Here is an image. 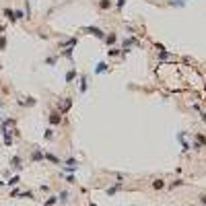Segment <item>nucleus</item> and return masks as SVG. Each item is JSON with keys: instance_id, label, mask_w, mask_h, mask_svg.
Listing matches in <instances>:
<instances>
[{"instance_id": "obj_14", "label": "nucleus", "mask_w": 206, "mask_h": 206, "mask_svg": "<svg viewBox=\"0 0 206 206\" xmlns=\"http://www.w3.org/2000/svg\"><path fill=\"white\" fill-rule=\"evenodd\" d=\"M4 17H6L10 23H17V19H14V10L13 8H4Z\"/></svg>"}, {"instance_id": "obj_5", "label": "nucleus", "mask_w": 206, "mask_h": 206, "mask_svg": "<svg viewBox=\"0 0 206 206\" xmlns=\"http://www.w3.org/2000/svg\"><path fill=\"white\" fill-rule=\"evenodd\" d=\"M70 107H72V99H66V101H60V113H62V116H66Z\"/></svg>"}, {"instance_id": "obj_21", "label": "nucleus", "mask_w": 206, "mask_h": 206, "mask_svg": "<svg viewBox=\"0 0 206 206\" xmlns=\"http://www.w3.org/2000/svg\"><path fill=\"white\" fill-rule=\"evenodd\" d=\"M19 181H21V177H19V175H13V177L8 179L6 184H8V185H17V184H19Z\"/></svg>"}, {"instance_id": "obj_6", "label": "nucleus", "mask_w": 206, "mask_h": 206, "mask_svg": "<svg viewBox=\"0 0 206 206\" xmlns=\"http://www.w3.org/2000/svg\"><path fill=\"white\" fill-rule=\"evenodd\" d=\"M202 146H206V136L198 132V134H196V144H194V149L198 151V149H202Z\"/></svg>"}, {"instance_id": "obj_32", "label": "nucleus", "mask_w": 206, "mask_h": 206, "mask_svg": "<svg viewBox=\"0 0 206 206\" xmlns=\"http://www.w3.org/2000/svg\"><path fill=\"white\" fill-rule=\"evenodd\" d=\"M200 202H202V204H206V194H202V196H200Z\"/></svg>"}, {"instance_id": "obj_1", "label": "nucleus", "mask_w": 206, "mask_h": 206, "mask_svg": "<svg viewBox=\"0 0 206 206\" xmlns=\"http://www.w3.org/2000/svg\"><path fill=\"white\" fill-rule=\"evenodd\" d=\"M81 31H82V33L93 35V37H97V39H103V37H105V31H103L101 27H82Z\"/></svg>"}, {"instance_id": "obj_2", "label": "nucleus", "mask_w": 206, "mask_h": 206, "mask_svg": "<svg viewBox=\"0 0 206 206\" xmlns=\"http://www.w3.org/2000/svg\"><path fill=\"white\" fill-rule=\"evenodd\" d=\"M13 126H17V120H14V117L4 120V122L0 124V134H2V132H8V128H13Z\"/></svg>"}, {"instance_id": "obj_31", "label": "nucleus", "mask_w": 206, "mask_h": 206, "mask_svg": "<svg viewBox=\"0 0 206 206\" xmlns=\"http://www.w3.org/2000/svg\"><path fill=\"white\" fill-rule=\"evenodd\" d=\"M159 58H161V60H167V58H169V54H167V52L161 48V54H159Z\"/></svg>"}, {"instance_id": "obj_15", "label": "nucleus", "mask_w": 206, "mask_h": 206, "mask_svg": "<svg viewBox=\"0 0 206 206\" xmlns=\"http://www.w3.org/2000/svg\"><path fill=\"white\" fill-rule=\"evenodd\" d=\"M165 188V179H155V181H153V190H163Z\"/></svg>"}, {"instance_id": "obj_25", "label": "nucleus", "mask_w": 206, "mask_h": 206, "mask_svg": "<svg viewBox=\"0 0 206 206\" xmlns=\"http://www.w3.org/2000/svg\"><path fill=\"white\" fill-rule=\"evenodd\" d=\"M56 202H58V198H56V196H50V198L46 200V206H54Z\"/></svg>"}, {"instance_id": "obj_12", "label": "nucleus", "mask_w": 206, "mask_h": 206, "mask_svg": "<svg viewBox=\"0 0 206 206\" xmlns=\"http://www.w3.org/2000/svg\"><path fill=\"white\" fill-rule=\"evenodd\" d=\"M78 82H81V85H78V91H81V93H87V89H89V85H87V76L82 74L81 78H78Z\"/></svg>"}, {"instance_id": "obj_24", "label": "nucleus", "mask_w": 206, "mask_h": 206, "mask_svg": "<svg viewBox=\"0 0 206 206\" xmlns=\"http://www.w3.org/2000/svg\"><path fill=\"white\" fill-rule=\"evenodd\" d=\"M169 6H185V0H173L169 2Z\"/></svg>"}, {"instance_id": "obj_28", "label": "nucleus", "mask_w": 206, "mask_h": 206, "mask_svg": "<svg viewBox=\"0 0 206 206\" xmlns=\"http://www.w3.org/2000/svg\"><path fill=\"white\" fill-rule=\"evenodd\" d=\"M116 6H117V10H122L126 6V0H116Z\"/></svg>"}, {"instance_id": "obj_27", "label": "nucleus", "mask_w": 206, "mask_h": 206, "mask_svg": "<svg viewBox=\"0 0 206 206\" xmlns=\"http://www.w3.org/2000/svg\"><path fill=\"white\" fill-rule=\"evenodd\" d=\"M0 50H6V37L0 35Z\"/></svg>"}, {"instance_id": "obj_20", "label": "nucleus", "mask_w": 206, "mask_h": 206, "mask_svg": "<svg viewBox=\"0 0 206 206\" xmlns=\"http://www.w3.org/2000/svg\"><path fill=\"white\" fill-rule=\"evenodd\" d=\"M64 167H78V163H76V159H66V165H64Z\"/></svg>"}, {"instance_id": "obj_26", "label": "nucleus", "mask_w": 206, "mask_h": 206, "mask_svg": "<svg viewBox=\"0 0 206 206\" xmlns=\"http://www.w3.org/2000/svg\"><path fill=\"white\" fill-rule=\"evenodd\" d=\"M43 138H46V140H52V138H54V130H46V134H43Z\"/></svg>"}, {"instance_id": "obj_35", "label": "nucleus", "mask_w": 206, "mask_h": 206, "mask_svg": "<svg viewBox=\"0 0 206 206\" xmlns=\"http://www.w3.org/2000/svg\"><path fill=\"white\" fill-rule=\"evenodd\" d=\"M0 107H2V103H0Z\"/></svg>"}, {"instance_id": "obj_34", "label": "nucleus", "mask_w": 206, "mask_h": 206, "mask_svg": "<svg viewBox=\"0 0 206 206\" xmlns=\"http://www.w3.org/2000/svg\"><path fill=\"white\" fill-rule=\"evenodd\" d=\"M0 120H2V113H0Z\"/></svg>"}, {"instance_id": "obj_7", "label": "nucleus", "mask_w": 206, "mask_h": 206, "mask_svg": "<svg viewBox=\"0 0 206 206\" xmlns=\"http://www.w3.org/2000/svg\"><path fill=\"white\" fill-rule=\"evenodd\" d=\"M103 41H105V46H113L117 41V35H116V31H111V33H107L105 37H103Z\"/></svg>"}, {"instance_id": "obj_18", "label": "nucleus", "mask_w": 206, "mask_h": 206, "mask_svg": "<svg viewBox=\"0 0 206 206\" xmlns=\"http://www.w3.org/2000/svg\"><path fill=\"white\" fill-rule=\"evenodd\" d=\"M56 62H58V56H48V58H46V64H48V66H56Z\"/></svg>"}, {"instance_id": "obj_33", "label": "nucleus", "mask_w": 206, "mask_h": 206, "mask_svg": "<svg viewBox=\"0 0 206 206\" xmlns=\"http://www.w3.org/2000/svg\"><path fill=\"white\" fill-rule=\"evenodd\" d=\"M4 33V25H0V35Z\"/></svg>"}, {"instance_id": "obj_11", "label": "nucleus", "mask_w": 206, "mask_h": 206, "mask_svg": "<svg viewBox=\"0 0 206 206\" xmlns=\"http://www.w3.org/2000/svg\"><path fill=\"white\" fill-rule=\"evenodd\" d=\"M109 70V66H107V62H99L95 66V74H101V72H107Z\"/></svg>"}, {"instance_id": "obj_16", "label": "nucleus", "mask_w": 206, "mask_h": 206, "mask_svg": "<svg viewBox=\"0 0 206 206\" xmlns=\"http://www.w3.org/2000/svg\"><path fill=\"white\" fill-rule=\"evenodd\" d=\"M99 8H101V10H109L111 8V0H99Z\"/></svg>"}, {"instance_id": "obj_23", "label": "nucleus", "mask_w": 206, "mask_h": 206, "mask_svg": "<svg viewBox=\"0 0 206 206\" xmlns=\"http://www.w3.org/2000/svg\"><path fill=\"white\" fill-rule=\"evenodd\" d=\"M179 185H184V181H181V179H173L171 184H169V188L173 190V188H179Z\"/></svg>"}, {"instance_id": "obj_9", "label": "nucleus", "mask_w": 206, "mask_h": 206, "mask_svg": "<svg viewBox=\"0 0 206 206\" xmlns=\"http://www.w3.org/2000/svg\"><path fill=\"white\" fill-rule=\"evenodd\" d=\"M25 99H27V101H17L21 105V107H31V105H35V103H37V99H35V97H25Z\"/></svg>"}, {"instance_id": "obj_17", "label": "nucleus", "mask_w": 206, "mask_h": 206, "mask_svg": "<svg viewBox=\"0 0 206 206\" xmlns=\"http://www.w3.org/2000/svg\"><path fill=\"white\" fill-rule=\"evenodd\" d=\"M14 19H17V21H23V19H25V10H21V8H14Z\"/></svg>"}, {"instance_id": "obj_30", "label": "nucleus", "mask_w": 206, "mask_h": 206, "mask_svg": "<svg viewBox=\"0 0 206 206\" xmlns=\"http://www.w3.org/2000/svg\"><path fill=\"white\" fill-rule=\"evenodd\" d=\"M68 198H70V194H68V192H62V194H60V198H58V200H62V202H66Z\"/></svg>"}, {"instance_id": "obj_36", "label": "nucleus", "mask_w": 206, "mask_h": 206, "mask_svg": "<svg viewBox=\"0 0 206 206\" xmlns=\"http://www.w3.org/2000/svg\"><path fill=\"white\" fill-rule=\"evenodd\" d=\"M91 206H95V204H91Z\"/></svg>"}, {"instance_id": "obj_13", "label": "nucleus", "mask_w": 206, "mask_h": 206, "mask_svg": "<svg viewBox=\"0 0 206 206\" xmlns=\"http://www.w3.org/2000/svg\"><path fill=\"white\" fill-rule=\"evenodd\" d=\"M2 138H4V144H6V146H13V130L2 132Z\"/></svg>"}, {"instance_id": "obj_4", "label": "nucleus", "mask_w": 206, "mask_h": 206, "mask_svg": "<svg viewBox=\"0 0 206 206\" xmlns=\"http://www.w3.org/2000/svg\"><path fill=\"white\" fill-rule=\"evenodd\" d=\"M50 124H54V126H58V124H62V113L60 111H54V113H50L48 116Z\"/></svg>"}, {"instance_id": "obj_10", "label": "nucleus", "mask_w": 206, "mask_h": 206, "mask_svg": "<svg viewBox=\"0 0 206 206\" xmlns=\"http://www.w3.org/2000/svg\"><path fill=\"white\" fill-rule=\"evenodd\" d=\"M43 159H46V161H50V163H54V165H60L62 161L58 157H56V155H52V153H43Z\"/></svg>"}, {"instance_id": "obj_19", "label": "nucleus", "mask_w": 206, "mask_h": 206, "mask_svg": "<svg viewBox=\"0 0 206 206\" xmlns=\"http://www.w3.org/2000/svg\"><path fill=\"white\" fill-rule=\"evenodd\" d=\"M74 78H76V70H74V68H70V70H68V74H66V82L74 81Z\"/></svg>"}, {"instance_id": "obj_29", "label": "nucleus", "mask_w": 206, "mask_h": 206, "mask_svg": "<svg viewBox=\"0 0 206 206\" xmlns=\"http://www.w3.org/2000/svg\"><path fill=\"white\" fill-rule=\"evenodd\" d=\"M107 56H111V58H113V56H120V50H107Z\"/></svg>"}, {"instance_id": "obj_8", "label": "nucleus", "mask_w": 206, "mask_h": 206, "mask_svg": "<svg viewBox=\"0 0 206 206\" xmlns=\"http://www.w3.org/2000/svg\"><path fill=\"white\" fill-rule=\"evenodd\" d=\"M10 167H13V169H17V171H19V169H23V159H21L19 155H17V157H13V159H10Z\"/></svg>"}, {"instance_id": "obj_22", "label": "nucleus", "mask_w": 206, "mask_h": 206, "mask_svg": "<svg viewBox=\"0 0 206 206\" xmlns=\"http://www.w3.org/2000/svg\"><path fill=\"white\" fill-rule=\"evenodd\" d=\"M117 190H122V185H111L109 190H107V196H113V194H116Z\"/></svg>"}, {"instance_id": "obj_3", "label": "nucleus", "mask_w": 206, "mask_h": 206, "mask_svg": "<svg viewBox=\"0 0 206 206\" xmlns=\"http://www.w3.org/2000/svg\"><path fill=\"white\" fill-rule=\"evenodd\" d=\"M31 161H35V163H41V161H43V151H41L39 146H35V151L31 153Z\"/></svg>"}]
</instances>
